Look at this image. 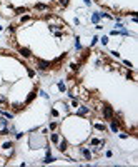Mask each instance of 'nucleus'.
<instances>
[{
    "instance_id": "f257e3e1",
    "label": "nucleus",
    "mask_w": 138,
    "mask_h": 167,
    "mask_svg": "<svg viewBox=\"0 0 138 167\" xmlns=\"http://www.w3.org/2000/svg\"><path fill=\"white\" fill-rule=\"evenodd\" d=\"M0 150L7 155V157H10L12 154H13V147H12V142H5V144H2V147H0Z\"/></svg>"
},
{
    "instance_id": "f3484780",
    "label": "nucleus",
    "mask_w": 138,
    "mask_h": 167,
    "mask_svg": "<svg viewBox=\"0 0 138 167\" xmlns=\"http://www.w3.org/2000/svg\"><path fill=\"white\" fill-rule=\"evenodd\" d=\"M58 89H60L62 92H65V84L63 82H58Z\"/></svg>"
},
{
    "instance_id": "dca6fc26",
    "label": "nucleus",
    "mask_w": 138,
    "mask_h": 167,
    "mask_svg": "<svg viewBox=\"0 0 138 167\" xmlns=\"http://www.w3.org/2000/svg\"><path fill=\"white\" fill-rule=\"evenodd\" d=\"M95 129H98V130H105V125H103V124H95Z\"/></svg>"
},
{
    "instance_id": "423d86ee",
    "label": "nucleus",
    "mask_w": 138,
    "mask_h": 167,
    "mask_svg": "<svg viewBox=\"0 0 138 167\" xmlns=\"http://www.w3.org/2000/svg\"><path fill=\"white\" fill-rule=\"evenodd\" d=\"M12 109H13V112L23 110V104H12Z\"/></svg>"
},
{
    "instance_id": "6ab92c4d",
    "label": "nucleus",
    "mask_w": 138,
    "mask_h": 167,
    "mask_svg": "<svg viewBox=\"0 0 138 167\" xmlns=\"http://www.w3.org/2000/svg\"><path fill=\"white\" fill-rule=\"evenodd\" d=\"M57 129V122H52L50 124V130H55Z\"/></svg>"
},
{
    "instance_id": "f03ea898",
    "label": "nucleus",
    "mask_w": 138,
    "mask_h": 167,
    "mask_svg": "<svg viewBox=\"0 0 138 167\" xmlns=\"http://www.w3.org/2000/svg\"><path fill=\"white\" fill-rule=\"evenodd\" d=\"M103 117H105V120H111L113 119V109H111L108 104L103 105Z\"/></svg>"
},
{
    "instance_id": "4468645a",
    "label": "nucleus",
    "mask_w": 138,
    "mask_h": 167,
    "mask_svg": "<svg viewBox=\"0 0 138 167\" xmlns=\"http://www.w3.org/2000/svg\"><path fill=\"white\" fill-rule=\"evenodd\" d=\"M68 2H70V0H58V3H60L62 7H67V5H68Z\"/></svg>"
},
{
    "instance_id": "6e6552de",
    "label": "nucleus",
    "mask_w": 138,
    "mask_h": 167,
    "mask_svg": "<svg viewBox=\"0 0 138 167\" xmlns=\"http://www.w3.org/2000/svg\"><path fill=\"white\" fill-rule=\"evenodd\" d=\"M35 9L37 10H48V5H45V3H37Z\"/></svg>"
},
{
    "instance_id": "39448f33",
    "label": "nucleus",
    "mask_w": 138,
    "mask_h": 167,
    "mask_svg": "<svg viewBox=\"0 0 138 167\" xmlns=\"http://www.w3.org/2000/svg\"><path fill=\"white\" fill-rule=\"evenodd\" d=\"M82 154H83V157L87 159V160H90V159H92V154H90V150H88V149L83 147V149H82Z\"/></svg>"
},
{
    "instance_id": "20e7f679",
    "label": "nucleus",
    "mask_w": 138,
    "mask_h": 167,
    "mask_svg": "<svg viewBox=\"0 0 138 167\" xmlns=\"http://www.w3.org/2000/svg\"><path fill=\"white\" fill-rule=\"evenodd\" d=\"M48 69H50V62L38 60V70H48Z\"/></svg>"
},
{
    "instance_id": "412c9836",
    "label": "nucleus",
    "mask_w": 138,
    "mask_h": 167,
    "mask_svg": "<svg viewBox=\"0 0 138 167\" xmlns=\"http://www.w3.org/2000/svg\"><path fill=\"white\" fill-rule=\"evenodd\" d=\"M101 44H103V45H107V44H108V37H103V38H101Z\"/></svg>"
},
{
    "instance_id": "f8f14e48",
    "label": "nucleus",
    "mask_w": 138,
    "mask_h": 167,
    "mask_svg": "<svg viewBox=\"0 0 138 167\" xmlns=\"http://www.w3.org/2000/svg\"><path fill=\"white\" fill-rule=\"evenodd\" d=\"M85 114H88V109H87V107H82V109L78 110V115H85Z\"/></svg>"
},
{
    "instance_id": "9b49d317",
    "label": "nucleus",
    "mask_w": 138,
    "mask_h": 167,
    "mask_svg": "<svg viewBox=\"0 0 138 167\" xmlns=\"http://www.w3.org/2000/svg\"><path fill=\"white\" fill-rule=\"evenodd\" d=\"M0 114H2L3 117H7V119H12V117H13V115H12L10 112H5V110H0Z\"/></svg>"
},
{
    "instance_id": "5701e85b",
    "label": "nucleus",
    "mask_w": 138,
    "mask_h": 167,
    "mask_svg": "<svg viewBox=\"0 0 138 167\" xmlns=\"http://www.w3.org/2000/svg\"><path fill=\"white\" fill-rule=\"evenodd\" d=\"M0 30H2V27H0Z\"/></svg>"
},
{
    "instance_id": "0eeeda50",
    "label": "nucleus",
    "mask_w": 138,
    "mask_h": 167,
    "mask_svg": "<svg viewBox=\"0 0 138 167\" xmlns=\"http://www.w3.org/2000/svg\"><path fill=\"white\" fill-rule=\"evenodd\" d=\"M58 150H60V152H67V142H65V140H62V144L58 145Z\"/></svg>"
},
{
    "instance_id": "4be33fe9",
    "label": "nucleus",
    "mask_w": 138,
    "mask_h": 167,
    "mask_svg": "<svg viewBox=\"0 0 138 167\" xmlns=\"http://www.w3.org/2000/svg\"><path fill=\"white\" fill-rule=\"evenodd\" d=\"M40 95H42V97H45V99H48V94L43 92V90H40Z\"/></svg>"
},
{
    "instance_id": "a211bd4d",
    "label": "nucleus",
    "mask_w": 138,
    "mask_h": 167,
    "mask_svg": "<svg viewBox=\"0 0 138 167\" xmlns=\"http://www.w3.org/2000/svg\"><path fill=\"white\" fill-rule=\"evenodd\" d=\"M7 102V97L5 95H0V104H5Z\"/></svg>"
},
{
    "instance_id": "2eb2a0df",
    "label": "nucleus",
    "mask_w": 138,
    "mask_h": 167,
    "mask_svg": "<svg viewBox=\"0 0 138 167\" xmlns=\"http://www.w3.org/2000/svg\"><path fill=\"white\" fill-rule=\"evenodd\" d=\"M92 20H93V22H98V20H100V15H98V13H93V15H92Z\"/></svg>"
},
{
    "instance_id": "aec40b11",
    "label": "nucleus",
    "mask_w": 138,
    "mask_h": 167,
    "mask_svg": "<svg viewBox=\"0 0 138 167\" xmlns=\"http://www.w3.org/2000/svg\"><path fill=\"white\" fill-rule=\"evenodd\" d=\"M30 19H32L30 15H25V17H22V20H20V22H27V20H30Z\"/></svg>"
},
{
    "instance_id": "1a4fd4ad",
    "label": "nucleus",
    "mask_w": 138,
    "mask_h": 167,
    "mask_svg": "<svg viewBox=\"0 0 138 167\" xmlns=\"http://www.w3.org/2000/svg\"><path fill=\"white\" fill-rule=\"evenodd\" d=\"M50 139H52V142H53V144H58L60 137H58V134H52V137H50Z\"/></svg>"
},
{
    "instance_id": "ddd939ff",
    "label": "nucleus",
    "mask_w": 138,
    "mask_h": 167,
    "mask_svg": "<svg viewBox=\"0 0 138 167\" xmlns=\"http://www.w3.org/2000/svg\"><path fill=\"white\" fill-rule=\"evenodd\" d=\"M33 99H35V92H30V95L27 97V102H32Z\"/></svg>"
},
{
    "instance_id": "9d476101",
    "label": "nucleus",
    "mask_w": 138,
    "mask_h": 167,
    "mask_svg": "<svg viewBox=\"0 0 138 167\" xmlns=\"http://www.w3.org/2000/svg\"><path fill=\"white\" fill-rule=\"evenodd\" d=\"M25 10H27L25 7H20V9H15V10H13V13H15V15H19V13H23Z\"/></svg>"
},
{
    "instance_id": "7ed1b4c3",
    "label": "nucleus",
    "mask_w": 138,
    "mask_h": 167,
    "mask_svg": "<svg viewBox=\"0 0 138 167\" xmlns=\"http://www.w3.org/2000/svg\"><path fill=\"white\" fill-rule=\"evenodd\" d=\"M19 54L22 57H25V59H30L32 57V50L30 48H25V47H19Z\"/></svg>"
}]
</instances>
